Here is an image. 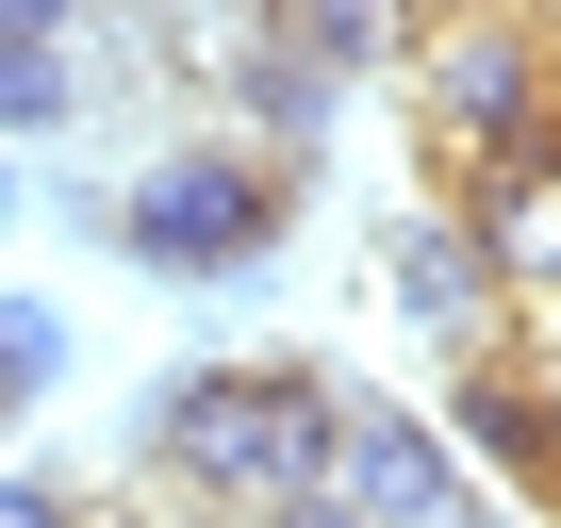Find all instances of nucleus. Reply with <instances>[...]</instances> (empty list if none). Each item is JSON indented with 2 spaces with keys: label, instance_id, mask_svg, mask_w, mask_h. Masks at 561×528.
I'll return each instance as SVG.
<instances>
[{
  "label": "nucleus",
  "instance_id": "f257e3e1",
  "mask_svg": "<svg viewBox=\"0 0 561 528\" xmlns=\"http://www.w3.org/2000/svg\"><path fill=\"white\" fill-rule=\"evenodd\" d=\"M133 446H149V479H182L198 512H264V495L331 479L347 380H331V364H165Z\"/></svg>",
  "mask_w": 561,
  "mask_h": 528
},
{
  "label": "nucleus",
  "instance_id": "f03ea898",
  "mask_svg": "<svg viewBox=\"0 0 561 528\" xmlns=\"http://www.w3.org/2000/svg\"><path fill=\"white\" fill-rule=\"evenodd\" d=\"M298 198H314V165L231 149V133H165V149L100 198V231H116L133 282H264L280 231H298Z\"/></svg>",
  "mask_w": 561,
  "mask_h": 528
},
{
  "label": "nucleus",
  "instance_id": "7ed1b4c3",
  "mask_svg": "<svg viewBox=\"0 0 561 528\" xmlns=\"http://www.w3.org/2000/svg\"><path fill=\"white\" fill-rule=\"evenodd\" d=\"M413 116H430V182L495 165V149H545L561 133V50L512 18V0H430L413 34Z\"/></svg>",
  "mask_w": 561,
  "mask_h": 528
},
{
  "label": "nucleus",
  "instance_id": "20e7f679",
  "mask_svg": "<svg viewBox=\"0 0 561 528\" xmlns=\"http://www.w3.org/2000/svg\"><path fill=\"white\" fill-rule=\"evenodd\" d=\"M446 198H462V231H479V264H495V298L561 314V133H545V149H495V165H462Z\"/></svg>",
  "mask_w": 561,
  "mask_h": 528
},
{
  "label": "nucleus",
  "instance_id": "39448f33",
  "mask_svg": "<svg viewBox=\"0 0 561 528\" xmlns=\"http://www.w3.org/2000/svg\"><path fill=\"white\" fill-rule=\"evenodd\" d=\"M331 495H347L364 528H430V512L462 495V462H446V413H397V397H347V446H331Z\"/></svg>",
  "mask_w": 561,
  "mask_h": 528
},
{
  "label": "nucleus",
  "instance_id": "423d86ee",
  "mask_svg": "<svg viewBox=\"0 0 561 528\" xmlns=\"http://www.w3.org/2000/svg\"><path fill=\"white\" fill-rule=\"evenodd\" d=\"M380 264H397V314H413V331H446V347H495V331H512V298H495V264H479L462 198L397 215V231H380Z\"/></svg>",
  "mask_w": 561,
  "mask_h": 528
},
{
  "label": "nucleus",
  "instance_id": "0eeeda50",
  "mask_svg": "<svg viewBox=\"0 0 561 528\" xmlns=\"http://www.w3.org/2000/svg\"><path fill=\"white\" fill-rule=\"evenodd\" d=\"M446 446L545 495V364H528V331H495V347H462V380H446Z\"/></svg>",
  "mask_w": 561,
  "mask_h": 528
},
{
  "label": "nucleus",
  "instance_id": "6e6552de",
  "mask_svg": "<svg viewBox=\"0 0 561 528\" xmlns=\"http://www.w3.org/2000/svg\"><path fill=\"white\" fill-rule=\"evenodd\" d=\"M280 34H298V50L347 83V67H380V50H397V0H280Z\"/></svg>",
  "mask_w": 561,
  "mask_h": 528
},
{
  "label": "nucleus",
  "instance_id": "1a4fd4ad",
  "mask_svg": "<svg viewBox=\"0 0 561 528\" xmlns=\"http://www.w3.org/2000/svg\"><path fill=\"white\" fill-rule=\"evenodd\" d=\"M50 380H67V314L50 298H0V429H18Z\"/></svg>",
  "mask_w": 561,
  "mask_h": 528
},
{
  "label": "nucleus",
  "instance_id": "9d476101",
  "mask_svg": "<svg viewBox=\"0 0 561 528\" xmlns=\"http://www.w3.org/2000/svg\"><path fill=\"white\" fill-rule=\"evenodd\" d=\"M67 116H83V67H67V50H0V133H34V149H50Z\"/></svg>",
  "mask_w": 561,
  "mask_h": 528
},
{
  "label": "nucleus",
  "instance_id": "9b49d317",
  "mask_svg": "<svg viewBox=\"0 0 561 528\" xmlns=\"http://www.w3.org/2000/svg\"><path fill=\"white\" fill-rule=\"evenodd\" d=\"M83 18H149V0H0V50H67Z\"/></svg>",
  "mask_w": 561,
  "mask_h": 528
},
{
  "label": "nucleus",
  "instance_id": "f8f14e48",
  "mask_svg": "<svg viewBox=\"0 0 561 528\" xmlns=\"http://www.w3.org/2000/svg\"><path fill=\"white\" fill-rule=\"evenodd\" d=\"M0 528H100V512H83L67 479H34V462H18V479H0Z\"/></svg>",
  "mask_w": 561,
  "mask_h": 528
},
{
  "label": "nucleus",
  "instance_id": "ddd939ff",
  "mask_svg": "<svg viewBox=\"0 0 561 528\" xmlns=\"http://www.w3.org/2000/svg\"><path fill=\"white\" fill-rule=\"evenodd\" d=\"M248 528H364V512H347V495H331V479H298V495H264V512H248Z\"/></svg>",
  "mask_w": 561,
  "mask_h": 528
},
{
  "label": "nucleus",
  "instance_id": "4468645a",
  "mask_svg": "<svg viewBox=\"0 0 561 528\" xmlns=\"http://www.w3.org/2000/svg\"><path fill=\"white\" fill-rule=\"evenodd\" d=\"M430 528H512V512H479V495H446V512H430Z\"/></svg>",
  "mask_w": 561,
  "mask_h": 528
},
{
  "label": "nucleus",
  "instance_id": "2eb2a0df",
  "mask_svg": "<svg viewBox=\"0 0 561 528\" xmlns=\"http://www.w3.org/2000/svg\"><path fill=\"white\" fill-rule=\"evenodd\" d=\"M512 18H528V34H545V50H561V0H512Z\"/></svg>",
  "mask_w": 561,
  "mask_h": 528
},
{
  "label": "nucleus",
  "instance_id": "dca6fc26",
  "mask_svg": "<svg viewBox=\"0 0 561 528\" xmlns=\"http://www.w3.org/2000/svg\"><path fill=\"white\" fill-rule=\"evenodd\" d=\"M100 528H182V512H100Z\"/></svg>",
  "mask_w": 561,
  "mask_h": 528
},
{
  "label": "nucleus",
  "instance_id": "f3484780",
  "mask_svg": "<svg viewBox=\"0 0 561 528\" xmlns=\"http://www.w3.org/2000/svg\"><path fill=\"white\" fill-rule=\"evenodd\" d=\"M0 231H18V182H0Z\"/></svg>",
  "mask_w": 561,
  "mask_h": 528
}]
</instances>
